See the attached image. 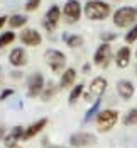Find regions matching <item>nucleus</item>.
<instances>
[{
    "instance_id": "obj_29",
    "label": "nucleus",
    "mask_w": 137,
    "mask_h": 148,
    "mask_svg": "<svg viewBox=\"0 0 137 148\" xmlns=\"http://www.w3.org/2000/svg\"><path fill=\"white\" fill-rule=\"evenodd\" d=\"M5 138V128H3V124H0V141Z\"/></svg>"
},
{
    "instance_id": "obj_1",
    "label": "nucleus",
    "mask_w": 137,
    "mask_h": 148,
    "mask_svg": "<svg viewBox=\"0 0 137 148\" xmlns=\"http://www.w3.org/2000/svg\"><path fill=\"white\" fill-rule=\"evenodd\" d=\"M85 15L90 21H103L110 15V5L102 0H88L85 3Z\"/></svg>"
},
{
    "instance_id": "obj_17",
    "label": "nucleus",
    "mask_w": 137,
    "mask_h": 148,
    "mask_svg": "<svg viewBox=\"0 0 137 148\" xmlns=\"http://www.w3.org/2000/svg\"><path fill=\"white\" fill-rule=\"evenodd\" d=\"M75 78H76V72L75 68H68L64 70V73L61 75V80H59V87L61 89H68L75 84Z\"/></svg>"
},
{
    "instance_id": "obj_15",
    "label": "nucleus",
    "mask_w": 137,
    "mask_h": 148,
    "mask_svg": "<svg viewBox=\"0 0 137 148\" xmlns=\"http://www.w3.org/2000/svg\"><path fill=\"white\" fill-rule=\"evenodd\" d=\"M117 92H119V95H120L124 101H129V99L134 95V85H132V82H129V80H120V82L117 84Z\"/></svg>"
},
{
    "instance_id": "obj_31",
    "label": "nucleus",
    "mask_w": 137,
    "mask_h": 148,
    "mask_svg": "<svg viewBox=\"0 0 137 148\" xmlns=\"http://www.w3.org/2000/svg\"><path fill=\"white\" fill-rule=\"evenodd\" d=\"M49 148H66V147H49Z\"/></svg>"
},
{
    "instance_id": "obj_32",
    "label": "nucleus",
    "mask_w": 137,
    "mask_h": 148,
    "mask_svg": "<svg viewBox=\"0 0 137 148\" xmlns=\"http://www.w3.org/2000/svg\"><path fill=\"white\" fill-rule=\"evenodd\" d=\"M12 148H20V147H12Z\"/></svg>"
},
{
    "instance_id": "obj_5",
    "label": "nucleus",
    "mask_w": 137,
    "mask_h": 148,
    "mask_svg": "<svg viewBox=\"0 0 137 148\" xmlns=\"http://www.w3.org/2000/svg\"><path fill=\"white\" fill-rule=\"evenodd\" d=\"M63 15L68 22H76L81 15V3L78 0H68L63 7Z\"/></svg>"
},
{
    "instance_id": "obj_11",
    "label": "nucleus",
    "mask_w": 137,
    "mask_h": 148,
    "mask_svg": "<svg viewBox=\"0 0 137 148\" xmlns=\"http://www.w3.org/2000/svg\"><path fill=\"white\" fill-rule=\"evenodd\" d=\"M20 41L26 46H39L43 38L36 29H24L20 32Z\"/></svg>"
},
{
    "instance_id": "obj_22",
    "label": "nucleus",
    "mask_w": 137,
    "mask_h": 148,
    "mask_svg": "<svg viewBox=\"0 0 137 148\" xmlns=\"http://www.w3.org/2000/svg\"><path fill=\"white\" fill-rule=\"evenodd\" d=\"M83 84H78L76 87H73V90H71V94H70V104H75L76 101H78V97L81 95V92H83Z\"/></svg>"
},
{
    "instance_id": "obj_19",
    "label": "nucleus",
    "mask_w": 137,
    "mask_h": 148,
    "mask_svg": "<svg viewBox=\"0 0 137 148\" xmlns=\"http://www.w3.org/2000/svg\"><path fill=\"white\" fill-rule=\"evenodd\" d=\"M26 22H27V17H26V15L15 14V15H12V17H9V24H10V27H22Z\"/></svg>"
},
{
    "instance_id": "obj_4",
    "label": "nucleus",
    "mask_w": 137,
    "mask_h": 148,
    "mask_svg": "<svg viewBox=\"0 0 137 148\" xmlns=\"http://www.w3.org/2000/svg\"><path fill=\"white\" fill-rule=\"evenodd\" d=\"M44 60H46V63L51 66V70H53L54 73H59L61 70L64 68V65H66V56H64V53H61L58 49H47L44 53Z\"/></svg>"
},
{
    "instance_id": "obj_9",
    "label": "nucleus",
    "mask_w": 137,
    "mask_h": 148,
    "mask_svg": "<svg viewBox=\"0 0 137 148\" xmlns=\"http://www.w3.org/2000/svg\"><path fill=\"white\" fill-rule=\"evenodd\" d=\"M27 87H29V89H27L29 97H37V95H41V92L44 89V78H43V75L34 73L29 78V85H27Z\"/></svg>"
},
{
    "instance_id": "obj_12",
    "label": "nucleus",
    "mask_w": 137,
    "mask_h": 148,
    "mask_svg": "<svg viewBox=\"0 0 137 148\" xmlns=\"http://www.w3.org/2000/svg\"><path fill=\"white\" fill-rule=\"evenodd\" d=\"M24 128L22 126H15L14 130L10 131V133L7 134L5 138H3V143H5V147L7 148H12V147H17V141L24 136Z\"/></svg>"
},
{
    "instance_id": "obj_2",
    "label": "nucleus",
    "mask_w": 137,
    "mask_h": 148,
    "mask_svg": "<svg viewBox=\"0 0 137 148\" xmlns=\"http://www.w3.org/2000/svg\"><path fill=\"white\" fill-rule=\"evenodd\" d=\"M137 19V9L134 7H120L113 14V24L117 27H129Z\"/></svg>"
},
{
    "instance_id": "obj_8",
    "label": "nucleus",
    "mask_w": 137,
    "mask_h": 148,
    "mask_svg": "<svg viewBox=\"0 0 137 148\" xmlns=\"http://www.w3.org/2000/svg\"><path fill=\"white\" fill-rule=\"evenodd\" d=\"M93 60H95V65L107 68L108 63H110V60H112V48H110V45L108 43H103V45L97 49Z\"/></svg>"
},
{
    "instance_id": "obj_16",
    "label": "nucleus",
    "mask_w": 137,
    "mask_h": 148,
    "mask_svg": "<svg viewBox=\"0 0 137 148\" xmlns=\"http://www.w3.org/2000/svg\"><path fill=\"white\" fill-rule=\"evenodd\" d=\"M117 66L119 68H125V66H129V63H130V48L129 46H124L119 49V53H117Z\"/></svg>"
},
{
    "instance_id": "obj_27",
    "label": "nucleus",
    "mask_w": 137,
    "mask_h": 148,
    "mask_svg": "<svg viewBox=\"0 0 137 148\" xmlns=\"http://www.w3.org/2000/svg\"><path fill=\"white\" fill-rule=\"evenodd\" d=\"M100 38H102L103 43H108V41H113V39L117 38V34H113V32H103Z\"/></svg>"
},
{
    "instance_id": "obj_18",
    "label": "nucleus",
    "mask_w": 137,
    "mask_h": 148,
    "mask_svg": "<svg viewBox=\"0 0 137 148\" xmlns=\"http://www.w3.org/2000/svg\"><path fill=\"white\" fill-rule=\"evenodd\" d=\"M63 39L66 41V45L70 46V48H80V46H83V38H81V36H78V34H73V36L64 34V36H63Z\"/></svg>"
},
{
    "instance_id": "obj_30",
    "label": "nucleus",
    "mask_w": 137,
    "mask_h": 148,
    "mask_svg": "<svg viewBox=\"0 0 137 148\" xmlns=\"http://www.w3.org/2000/svg\"><path fill=\"white\" fill-rule=\"evenodd\" d=\"M7 19H9V17H5V15H2V17H0V29L3 27V24L7 22Z\"/></svg>"
},
{
    "instance_id": "obj_26",
    "label": "nucleus",
    "mask_w": 137,
    "mask_h": 148,
    "mask_svg": "<svg viewBox=\"0 0 137 148\" xmlns=\"http://www.w3.org/2000/svg\"><path fill=\"white\" fill-rule=\"evenodd\" d=\"M39 5H41V0H27V2H26V10H27V12H32V10H36Z\"/></svg>"
},
{
    "instance_id": "obj_6",
    "label": "nucleus",
    "mask_w": 137,
    "mask_h": 148,
    "mask_svg": "<svg viewBox=\"0 0 137 148\" xmlns=\"http://www.w3.org/2000/svg\"><path fill=\"white\" fill-rule=\"evenodd\" d=\"M95 141H97V136L91 133H76L71 134V138H70V145L75 148L91 147V145H95Z\"/></svg>"
},
{
    "instance_id": "obj_14",
    "label": "nucleus",
    "mask_w": 137,
    "mask_h": 148,
    "mask_svg": "<svg viewBox=\"0 0 137 148\" xmlns=\"http://www.w3.org/2000/svg\"><path fill=\"white\" fill-rule=\"evenodd\" d=\"M46 124H47V119L43 118L39 119V121H36L34 124H30L29 128L24 131V136H22V140H30V138H34L37 133H41L43 131V128H44Z\"/></svg>"
},
{
    "instance_id": "obj_13",
    "label": "nucleus",
    "mask_w": 137,
    "mask_h": 148,
    "mask_svg": "<svg viewBox=\"0 0 137 148\" xmlns=\"http://www.w3.org/2000/svg\"><path fill=\"white\" fill-rule=\"evenodd\" d=\"M9 61H10V65H14V66H24V65L27 63L26 51H24L22 48H14V49L10 51V55H9Z\"/></svg>"
},
{
    "instance_id": "obj_24",
    "label": "nucleus",
    "mask_w": 137,
    "mask_h": 148,
    "mask_svg": "<svg viewBox=\"0 0 137 148\" xmlns=\"http://www.w3.org/2000/svg\"><path fill=\"white\" fill-rule=\"evenodd\" d=\"M136 39H137V24H136V26H134L130 31H129L127 34H125V41H127L129 45H130V43H134Z\"/></svg>"
},
{
    "instance_id": "obj_3",
    "label": "nucleus",
    "mask_w": 137,
    "mask_h": 148,
    "mask_svg": "<svg viewBox=\"0 0 137 148\" xmlns=\"http://www.w3.org/2000/svg\"><path fill=\"white\" fill-rule=\"evenodd\" d=\"M117 121H119V114H117V111L105 109V111L98 112V116H97V126H98V131H102V133L110 131V130L117 124Z\"/></svg>"
},
{
    "instance_id": "obj_21",
    "label": "nucleus",
    "mask_w": 137,
    "mask_h": 148,
    "mask_svg": "<svg viewBox=\"0 0 137 148\" xmlns=\"http://www.w3.org/2000/svg\"><path fill=\"white\" fill-rule=\"evenodd\" d=\"M54 94H56V85H54L53 82H49V84H47V87H46V89H43V92H41V97H43V101H49Z\"/></svg>"
},
{
    "instance_id": "obj_23",
    "label": "nucleus",
    "mask_w": 137,
    "mask_h": 148,
    "mask_svg": "<svg viewBox=\"0 0 137 148\" xmlns=\"http://www.w3.org/2000/svg\"><path fill=\"white\" fill-rule=\"evenodd\" d=\"M124 123H125L127 126H134V124H137V109H130V111L127 112L125 119H124Z\"/></svg>"
},
{
    "instance_id": "obj_25",
    "label": "nucleus",
    "mask_w": 137,
    "mask_h": 148,
    "mask_svg": "<svg viewBox=\"0 0 137 148\" xmlns=\"http://www.w3.org/2000/svg\"><path fill=\"white\" fill-rule=\"evenodd\" d=\"M98 107H100V101H95V104L88 109V112H86V116H85V121H90V119L93 118V114L98 111Z\"/></svg>"
},
{
    "instance_id": "obj_20",
    "label": "nucleus",
    "mask_w": 137,
    "mask_h": 148,
    "mask_svg": "<svg viewBox=\"0 0 137 148\" xmlns=\"http://www.w3.org/2000/svg\"><path fill=\"white\" fill-rule=\"evenodd\" d=\"M14 39H15V34L12 32V31L2 32V34H0V49L5 48V46H9L10 43H14Z\"/></svg>"
},
{
    "instance_id": "obj_28",
    "label": "nucleus",
    "mask_w": 137,
    "mask_h": 148,
    "mask_svg": "<svg viewBox=\"0 0 137 148\" xmlns=\"http://www.w3.org/2000/svg\"><path fill=\"white\" fill-rule=\"evenodd\" d=\"M12 94H14V90H12V89H5L2 94H0V101H5V99H7V97H10Z\"/></svg>"
},
{
    "instance_id": "obj_10",
    "label": "nucleus",
    "mask_w": 137,
    "mask_h": 148,
    "mask_svg": "<svg viewBox=\"0 0 137 148\" xmlns=\"http://www.w3.org/2000/svg\"><path fill=\"white\" fill-rule=\"evenodd\" d=\"M59 17H61V10L58 5H53L47 12H46V19H44V27L47 31H53L58 22H59Z\"/></svg>"
},
{
    "instance_id": "obj_33",
    "label": "nucleus",
    "mask_w": 137,
    "mask_h": 148,
    "mask_svg": "<svg viewBox=\"0 0 137 148\" xmlns=\"http://www.w3.org/2000/svg\"><path fill=\"white\" fill-rule=\"evenodd\" d=\"M136 55H137V53H136Z\"/></svg>"
},
{
    "instance_id": "obj_7",
    "label": "nucleus",
    "mask_w": 137,
    "mask_h": 148,
    "mask_svg": "<svg viewBox=\"0 0 137 148\" xmlns=\"http://www.w3.org/2000/svg\"><path fill=\"white\" fill-rule=\"evenodd\" d=\"M107 90V80L105 78H102V77H97V78H93V82L90 84V90L85 94V99L86 101H90L91 97H102L103 95V92Z\"/></svg>"
}]
</instances>
